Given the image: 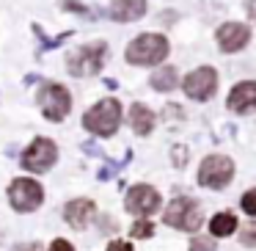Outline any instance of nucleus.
Masks as SVG:
<instances>
[{"label":"nucleus","mask_w":256,"mask_h":251,"mask_svg":"<svg viewBox=\"0 0 256 251\" xmlns=\"http://www.w3.org/2000/svg\"><path fill=\"white\" fill-rule=\"evenodd\" d=\"M56 157H58V149L50 138H36L34 144L25 149L22 166L28 168V171H47V168L56 163Z\"/></svg>","instance_id":"obj_9"},{"label":"nucleus","mask_w":256,"mask_h":251,"mask_svg":"<svg viewBox=\"0 0 256 251\" xmlns=\"http://www.w3.org/2000/svg\"><path fill=\"white\" fill-rule=\"evenodd\" d=\"M39 105H42V111H44L47 119L61 122V119L69 113V108H72V97H69V91L64 89V86L44 83L42 91H39Z\"/></svg>","instance_id":"obj_6"},{"label":"nucleus","mask_w":256,"mask_h":251,"mask_svg":"<svg viewBox=\"0 0 256 251\" xmlns=\"http://www.w3.org/2000/svg\"><path fill=\"white\" fill-rule=\"evenodd\" d=\"M94 201L91 199H74V201H69L66 204V210H64V215H66V221L72 223L74 229H83V226H88V221L94 218Z\"/></svg>","instance_id":"obj_13"},{"label":"nucleus","mask_w":256,"mask_h":251,"mask_svg":"<svg viewBox=\"0 0 256 251\" xmlns=\"http://www.w3.org/2000/svg\"><path fill=\"white\" fill-rule=\"evenodd\" d=\"M50 251H74V245L69 243V240H52Z\"/></svg>","instance_id":"obj_22"},{"label":"nucleus","mask_w":256,"mask_h":251,"mask_svg":"<svg viewBox=\"0 0 256 251\" xmlns=\"http://www.w3.org/2000/svg\"><path fill=\"white\" fill-rule=\"evenodd\" d=\"M228 108L234 113H248L256 108V80H245V83H237L228 94Z\"/></svg>","instance_id":"obj_12"},{"label":"nucleus","mask_w":256,"mask_h":251,"mask_svg":"<svg viewBox=\"0 0 256 251\" xmlns=\"http://www.w3.org/2000/svg\"><path fill=\"white\" fill-rule=\"evenodd\" d=\"M190 251H215V243L210 237H196L190 243Z\"/></svg>","instance_id":"obj_20"},{"label":"nucleus","mask_w":256,"mask_h":251,"mask_svg":"<svg viewBox=\"0 0 256 251\" xmlns=\"http://www.w3.org/2000/svg\"><path fill=\"white\" fill-rule=\"evenodd\" d=\"M152 86L157 91H171L176 86V69L174 67H160L154 75H152Z\"/></svg>","instance_id":"obj_17"},{"label":"nucleus","mask_w":256,"mask_h":251,"mask_svg":"<svg viewBox=\"0 0 256 251\" xmlns=\"http://www.w3.org/2000/svg\"><path fill=\"white\" fill-rule=\"evenodd\" d=\"M130 124L138 135H149L152 127H154V113L146 105H132L130 108Z\"/></svg>","instance_id":"obj_15"},{"label":"nucleus","mask_w":256,"mask_h":251,"mask_svg":"<svg viewBox=\"0 0 256 251\" xmlns=\"http://www.w3.org/2000/svg\"><path fill=\"white\" fill-rule=\"evenodd\" d=\"M242 243L245 245H256V223H250L248 229H242Z\"/></svg>","instance_id":"obj_21"},{"label":"nucleus","mask_w":256,"mask_h":251,"mask_svg":"<svg viewBox=\"0 0 256 251\" xmlns=\"http://www.w3.org/2000/svg\"><path fill=\"white\" fill-rule=\"evenodd\" d=\"M250 39V28L242 23H226L220 25V31H218V45H220L223 53H237L242 50L245 45H248Z\"/></svg>","instance_id":"obj_11"},{"label":"nucleus","mask_w":256,"mask_h":251,"mask_svg":"<svg viewBox=\"0 0 256 251\" xmlns=\"http://www.w3.org/2000/svg\"><path fill=\"white\" fill-rule=\"evenodd\" d=\"M168 56V39L160 34H144L127 47V61L135 67H154Z\"/></svg>","instance_id":"obj_1"},{"label":"nucleus","mask_w":256,"mask_h":251,"mask_svg":"<svg viewBox=\"0 0 256 251\" xmlns=\"http://www.w3.org/2000/svg\"><path fill=\"white\" fill-rule=\"evenodd\" d=\"M245 12H248V17L256 23V0H248V3H245Z\"/></svg>","instance_id":"obj_24"},{"label":"nucleus","mask_w":256,"mask_h":251,"mask_svg":"<svg viewBox=\"0 0 256 251\" xmlns=\"http://www.w3.org/2000/svg\"><path fill=\"white\" fill-rule=\"evenodd\" d=\"M83 124H86V130H91L96 135H113L118 130V124H122V105L116 100L96 102L83 116Z\"/></svg>","instance_id":"obj_2"},{"label":"nucleus","mask_w":256,"mask_h":251,"mask_svg":"<svg viewBox=\"0 0 256 251\" xmlns=\"http://www.w3.org/2000/svg\"><path fill=\"white\" fill-rule=\"evenodd\" d=\"M8 199H12V207L20 212H34L36 207L42 204L44 199V188H42L36 179H28V177H20L12 182L8 188Z\"/></svg>","instance_id":"obj_4"},{"label":"nucleus","mask_w":256,"mask_h":251,"mask_svg":"<svg viewBox=\"0 0 256 251\" xmlns=\"http://www.w3.org/2000/svg\"><path fill=\"white\" fill-rule=\"evenodd\" d=\"M242 210L256 218V190H248V193L242 196Z\"/></svg>","instance_id":"obj_19"},{"label":"nucleus","mask_w":256,"mask_h":251,"mask_svg":"<svg viewBox=\"0 0 256 251\" xmlns=\"http://www.w3.org/2000/svg\"><path fill=\"white\" fill-rule=\"evenodd\" d=\"M234 177V163L226 155H210L198 168V182L204 188H223Z\"/></svg>","instance_id":"obj_5"},{"label":"nucleus","mask_w":256,"mask_h":251,"mask_svg":"<svg viewBox=\"0 0 256 251\" xmlns=\"http://www.w3.org/2000/svg\"><path fill=\"white\" fill-rule=\"evenodd\" d=\"M218 89V72L212 67H198L184 78V94L190 100H210Z\"/></svg>","instance_id":"obj_7"},{"label":"nucleus","mask_w":256,"mask_h":251,"mask_svg":"<svg viewBox=\"0 0 256 251\" xmlns=\"http://www.w3.org/2000/svg\"><path fill=\"white\" fill-rule=\"evenodd\" d=\"M108 251H132V245H130L127 240H113V243L108 245Z\"/></svg>","instance_id":"obj_23"},{"label":"nucleus","mask_w":256,"mask_h":251,"mask_svg":"<svg viewBox=\"0 0 256 251\" xmlns=\"http://www.w3.org/2000/svg\"><path fill=\"white\" fill-rule=\"evenodd\" d=\"M166 223L174 229H182V232H196L201 226V210L193 199L188 196H179L168 204L166 210Z\"/></svg>","instance_id":"obj_3"},{"label":"nucleus","mask_w":256,"mask_h":251,"mask_svg":"<svg viewBox=\"0 0 256 251\" xmlns=\"http://www.w3.org/2000/svg\"><path fill=\"white\" fill-rule=\"evenodd\" d=\"M102 56H105V45H86L69 56V72L83 78V75H94L102 67Z\"/></svg>","instance_id":"obj_8"},{"label":"nucleus","mask_w":256,"mask_h":251,"mask_svg":"<svg viewBox=\"0 0 256 251\" xmlns=\"http://www.w3.org/2000/svg\"><path fill=\"white\" fill-rule=\"evenodd\" d=\"M152 232H154V226H152L149 221H135L132 223V237H152Z\"/></svg>","instance_id":"obj_18"},{"label":"nucleus","mask_w":256,"mask_h":251,"mask_svg":"<svg viewBox=\"0 0 256 251\" xmlns=\"http://www.w3.org/2000/svg\"><path fill=\"white\" fill-rule=\"evenodd\" d=\"M160 207V193L152 185H135L127 193V210L132 215H152Z\"/></svg>","instance_id":"obj_10"},{"label":"nucleus","mask_w":256,"mask_h":251,"mask_svg":"<svg viewBox=\"0 0 256 251\" xmlns=\"http://www.w3.org/2000/svg\"><path fill=\"white\" fill-rule=\"evenodd\" d=\"M234 229H237V218H234L232 212H218V215H212L210 232L215 234V237H228Z\"/></svg>","instance_id":"obj_16"},{"label":"nucleus","mask_w":256,"mask_h":251,"mask_svg":"<svg viewBox=\"0 0 256 251\" xmlns=\"http://www.w3.org/2000/svg\"><path fill=\"white\" fill-rule=\"evenodd\" d=\"M146 14V0H113L110 17L116 23H132Z\"/></svg>","instance_id":"obj_14"}]
</instances>
